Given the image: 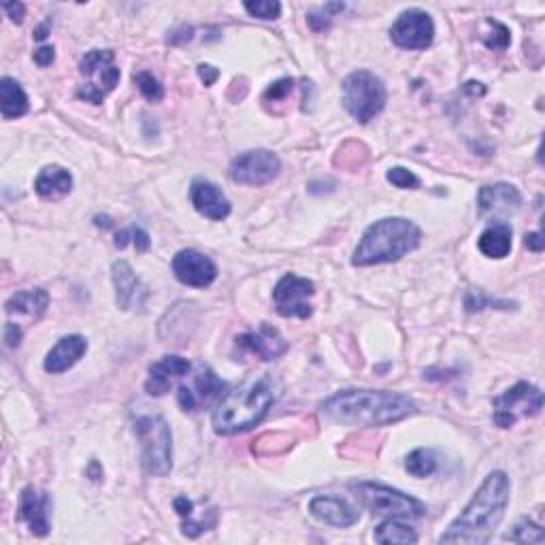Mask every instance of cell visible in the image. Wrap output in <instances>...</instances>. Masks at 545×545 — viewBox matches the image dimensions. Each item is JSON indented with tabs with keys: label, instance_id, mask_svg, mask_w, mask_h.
Instances as JSON below:
<instances>
[{
	"label": "cell",
	"instance_id": "4dcf8cb0",
	"mask_svg": "<svg viewBox=\"0 0 545 545\" xmlns=\"http://www.w3.org/2000/svg\"><path fill=\"white\" fill-rule=\"evenodd\" d=\"M131 241L134 243V247H137V251H148L151 247L149 234L139 226H131L126 230H120V233L115 234V247H117V250H123V247L131 243Z\"/></svg>",
	"mask_w": 545,
	"mask_h": 545
},
{
	"label": "cell",
	"instance_id": "1f68e13d",
	"mask_svg": "<svg viewBox=\"0 0 545 545\" xmlns=\"http://www.w3.org/2000/svg\"><path fill=\"white\" fill-rule=\"evenodd\" d=\"M243 7L251 18L258 20H277L282 15V3H277V0H256V3L247 0Z\"/></svg>",
	"mask_w": 545,
	"mask_h": 545
},
{
	"label": "cell",
	"instance_id": "ac0fdd59",
	"mask_svg": "<svg viewBox=\"0 0 545 545\" xmlns=\"http://www.w3.org/2000/svg\"><path fill=\"white\" fill-rule=\"evenodd\" d=\"M309 511L311 515L324 524L347 528L358 522V509L352 507L345 498L341 497H316L309 503Z\"/></svg>",
	"mask_w": 545,
	"mask_h": 545
},
{
	"label": "cell",
	"instance_id": "5bb4252c",
	"mask_svg": "<svg viewBox=\"0 0 545 545\" xmlns=\"http://www.w3.org/2000/svg\"><path fill=\"white\" fill-rule=\"evenodd\" d=\"M111 277H114L117 307L123 309V311H131V309H141L145 305L149 292L143 285L141 277L132 271L131 264L126 260L114 262Z\"/></svg>",
	"mask_w": 545,
	"mask_h": 545
},
{
	"label": "cell",
	"instance_id": "277c9868",
	"mask_svg": "<svg viewBox=\"0 0 545 545\" xmlns=\"http://www.w3.org/2000/svg\"><path fill=\"white\" fill-rule=\"evenodd\" d=\"M422 239V230L404 217H386L364 230L361 243L353 250V267L396 262L413 251Z\"/></svg>",
	"mask_w": 545,
	"mask_h": 545
},
{
	"label": "cell",
	"instance_id": "5b68a950",
	"mask_svg": "<svg viewBox=\"0 0 545 545\" xmlns=\"http://www.w3.org/2000/svg\"><path fill=\"white\" fill-rule=\"evenodd\" d=\"M350 490L362 507L378 515H386V518L415 520L426 514L424 503H420L418 498L390 486L378 484V481H353L350 484Z\"/></svg>",
	"mask_w": 545,
	"mask_h": 545
},
{
	"label": "cell",
	"instance_id": "9a60e30c",
	"mask_svg": "<svg viewBox=\"0 0 545 545\" xmlns=\"http://www.w3.org/2000/svg\"><path fill=\"white\" fill-rule=\"evenodd\" d=\"M49 507L52 498L47 492H38L37 488L28 486L20 494L18 518L30 526V532L37 537H45L49 532Z\"/></svg>",
	"mask_w": 545,
	"mask_h": 545
},
{
	"label": "cell",
	"instance_id": "836d02e7",
	"mask_svg": "<svg viewBox=\"0 0 545 545\" xmlns=\"http://www.w3.org/2000/svg\"><path fill=\"white\" fill-rule=\"evenodd\" d=\"M488 26L492 28L490 35L484 37V43L488 45V47H490V49H507L509 43H511L509 28L503 26L501 21H494V20H488Z\"/></svg>",
	"mask_w": 545,
	"mask_h": 545
},
{
	"label": "cell",
	"instance_id": "8fae6325",
	"mask_svg": "<svg viewBox=\"0 0 545 545\" xmlns=\"http://www.w3.org/2000/svg\"><path fill=\"white\" fill-rule=\"evenodd\" d=\"M313 294H316V285L311 279L299 277L294 273L284 275L273 290L275 311L284 318L305 319L313 313L311 302H309Z\"/></svg>",
	"mask_w": 545,
	"mask_h": 545
},
{
	"label": "cell",
	"instance_id": "7dc6e473",
	"mask_svg": "<svg viewBox=\"0 0 545 545\" xmlns=\"http://www.w3.org/2000/svg\"><path fill=\"white\" fill-rule=\"evenodd\" d=\"M464 89H466V92H471V94H484V88H481V83H475V81L466 83Z\"/></svg>",
	"mask_w": 545,
	"mask_h": 545
},
{
	"label": "cell",
	"instance_id": "e0dca14e",
	"mask_svg": "<svg viewBox=\"0 0 545 545\" xmlns=\"http://www.w3.org/2000/svg\"><path fill=\"white\" fill-rule=\"evenodd\" d=\"M190 200L200 216L209 217L213 222H222L230 216V200L216 183L207 179H194L190 188Z\"/></svg>",
	"mask_w": 545,
	"mask_h": 545
},
{
	"label": "cell",
	"instance_id": "4fadbf2b",
	"mask_svg": "<svg viewBox=\"0 0 545 545\" xmlns=\"http://www.w3.org/2000/svg\"><path fill=\"white\" fill-rule=\"evenodd\" d=\"M173 273L183 285L190 288H207L216 282L217 267L211 258L196 250H182L173 258Z\"/></svg>",
	"mask_w": 545,
	"mask_h": 545
},
{
	"label": "cell",
	"instance_id": "e575fe53",
	"mask_svg": "<svg viewBox=\"0 0 545 545\" xmlns=\"http://www.w3.org/2000/svg\"><path fill=\"white\" fill-rule=\"evenodd\" d=\"M292 88H294V81L290 80V77H284V80L271 83V88L264 92V103H277V100H284L288 94L292 92Z\"/></svg>",
	"mask_w": 545,
	"mask_h": 545
},
{
	"label": "cell",
	"instance_id": "ee69618b",
	"mask_svg": "<svg viewBox=\"0 0 545 545\" xmlns=\"http://www.w3.org/2000/svg\"><path fill=\"white\" fill-rule=\"evenodd\" d=\"M175 511L179 515H182V518H192V511H194V503L192 501H188V498L185 497H177L175 498Z\"/></svg>",
	"mask_w": 545,
	"mask_h": 545
},
{
	"label": "cell",
	"instance_id": "f1b7e54d",
	"mask_svg": "<svg viewBox=\"0 0 545 545\" xmlns=\"http://www.w3.org/2000/svg\"><path fill=\"white\" fill-rule=\"evenodd\" d=\"M505 539H509V541H515V543H543L545 535H543L541 526H537L535 522L524 518L514 526V531H511Z\"/></svg>",
	"mask_w": 545,
	"mask_h": 545
},
{
	"label": "cell",
	"instance_id": "3957f363",
	"mask_svg": "<svg viewBox=\"0 0 545 545\" xmlns=\"http://www.w3.org/2000/svg\"><path fill=\"white\" fill-rule=\"evenodd\" d=\"M277 398V386L271 375H260L245 381L224 395L211 413V426L217 435H237V432L254 429L268 413Z\"/></svg>",
	"mask_w": 545,
	"mask_h": 545
},
{
	"label": "cell",
	"instance_id": "8992f818",
	"mask_svg": "<svg viewBox=\"0 0 545 545\" xmlns=\"http://www.w3.org/2000/svg\"><path fill=\"white\" fill-rule=\"evenodd\" d=\"M134 432L141 441L143 469L149 475L165 477L173 466V435L162 415H141L134 422Z\"/></svg>",
	"mask_w": 545,
	"mask_h": 545
},
{
	"label": "cell",
	"instance_id": "603a6c76",
	"mask_svg": "<svg viewBox=\"0 0 545 545\" xmlns=\"http://www.w3.org/2000/svg\"><path fill=\"white\" fill-rule=\"evenodd\" d=\"M35 190L43 199H62L72 190V177L62 166H45L35 179Z\"/></svg>",
	"mask_w": 545,
	"mask_h": 545
},
{
	"label": "cell",
	"instance_id": "2e32d148",
	"mask_svg": "<svg viewBox=\"0 0 545 545\" xmlns=\"http://www.w3.org/2000/svg\"><path fill=\"white\" fill-rule=\"evenodd\" d=\"M237 347L241 350L256 353L260 361H275L282 353L288 352V341L284 339L277 328L271 324H262L256 333H245L237 336Z\"/></svg>",
	"mask_w": 545,
	"mask_h": 545
},
{
	"label": "cell",
	"instance_id": "ffe728a7",
	"mask_svg": "<svg viewBox=\"0 0 545 545\" xmlns=\"http://www.w3.org/2000/svg\"><path fill=\"white\" fill-rule=\"evenodd\" d=\"M190 369H192V364L185 361V358L165 356L160 362L149 367V378L145 381V390H148V395L151 396L166 395L168 387H171V379L183 378Z\"/></svg>",
	"mask_w": 545,
	"mask_h": 545
},
{
	"label": "cell",
	"instance_id": "f6af8a7d",
	"mask_svg": "<svg viewBox=\"0 0 545 545\" xmlns=\"http://www.w3.org/2000/svg\"><path fill=\"white\" fill-rule=\"evenodd\" d=\"M524 243H526L528 250L537 251V254H539V251H543V247H545V241H543V234H541V233H531V234H526Z\"/></svg>",
	"mask_w": 545,
	"mask_h": 545
},
{
	"label": "cell",
	"instance_id": "7c38bea8",
	"mask_svg": "<svg viewBox=\"0 0 545 545\" xmlns=\"http://www.w3.org/2000/svg\"><path fill=\"white\" fill-rule=\"evenodd\" d=\"M390 38L403 49H426L435 38V24L422 9H407L390 28Z\"/></svg>",
	"mask_w": 545,
	"mask_h": 545
},
{
	"label": "cell",
	"instance_id": "d590c367",
	"mask_svg": "<svg viewBox=\"0 0 545 545\" xmlns=\"http://www.w3.org/2000/svg\"><path fill=\"white\" fill-rule=\"evenodd\" d=\"M486 305H507L509 307V302H505V301H490V299H486L484 294H481V292H469V294H466V299H464V307H466V311H481V309H484Z\"/></svg>",
	"mask_w": 545,
	"mask_h": 545
},
{
	"label": "cell",
	"instance_id": "6da1fadb",
	"mask_svg": "<svg viewBox=\"0 0 545 545\" xmlns=\"http://www.w3.org/2000/svg\"><path fill=\"white\" fill-rule=\"evenodd\" d=\"M509 505V477L503 471H492L484 484L477 488L469 505L439 537L441 543H488L501 524Z\"/></svg>",
	"mask_w": 545,
	"mask_h": 545
},
{
	"label": "cell",
	"instance_id": "30bf717a",
	"mask_svg": "<svg viewBox=\"0 0 545 545\" xmlns=\"http://www.w3.org/2000/svg\"><path fill=\"white\" fill-rule=\"evenodd\" d=\"M282 171V160L268 149H251L239 154L230 162L228 177L241 185H267L277 179Z\"/></svg>",
	"mask_w": 545,
	"mask_h": 545
},
{
	"label": "cell",
	"instance_id": "83f0119b",
	"mask_svg": "<svg viewBox=\"0 0 545 545\" xmlns=\"http://www.w3.org/2000/svg\"><path fill=\"white\" fill-rule=\"evenodd\" d=\"M404 469H407L413 477H420V480H422V477H429L437 471V454L426 447L413 449V452L407 456Z\"/></svg>",
	"mask_w": 545,
	"mask_h": 545
},
{
	"label": "cell",
	"instance_id": "d6986e66",
	"mask_svg": "<svg viewBox=\"0 0 545 545\" xmlns=\"http://www.w3.org/2000/svg\"><path fill=\"white\" fill-rule=\"evenodd\" d=\"M86 352H88V341L83 339L81 335L62 336L58 344L49 350L43 367L47 373H54V375L64 373V370L75 367Z\"/></svg>",
	"mask_w": 545,
	"mask_h": 545
},
{
	"label": "cell",
	"instance_id": "9c48e42d",
	"mask_svg": "<svg viewBox=\"0 0 545 545\" xmlns=\"http://www.w3.org/2000/svg\"><path fill=\"white\" fill-rule=\"evenodd\" d=\"M494 424L501 429H509L520 418H531L543 409V392L532 384L520 381L501 396L494 398Z\"/></svg>",
	"mask_w": 545,
	"mask_h": 545
},
{
	"label": "cell",
	"instance_id": "44dd1931",
	"mask_svg": "<svg viewBox=\"0 0 545 545\" xmlns=\"http://www.w3.org/2000/svg\"><path fill=\"white\" fill-rule=\"evenodd\" d=\"M477 205L481 213H511L522 205V196L511 183H492L480 190Z\"/></svg>",
	"mask_w": 545,
	"mask_h": 545
},
{
	"label": "cell",
	"instance_id": "74e56055",
	"mask_svg": "<svg viewBox=\"0 0 545 545\" xmlns=\"http://www.w3.org/2000/svg\"><path fill=\"white\" fill-rule=\"evenodd\" d=\"M177 401H179V404H182L183 412H196V407H199V398H196L192 387H188V386H179Z\"/></svg>",
	"mask_w": 545,
	"mask_h": 545
},
{
	"label": "cell",
	"instance_id": "7a4b0ae2",
	"mask_svg": "<svg viewBox=\"0 0 545 545\" xmlns=\"http://www.w3.org/2000/svg\"><path fill=\"white\" fill-rule=\"evenodd\" d=\"M333 422L347 426H387L418 412L409 396L387 390H344L322 403Z\"/></svg>",
	"mask_w": 545,
	"mask_h": 545
},
{
	"label": "cell",
	"instance_id": "4316f807",
	"mask_svg": "<svg viewBox=\"0 0 545 545\" xmlns=\"http://www.w3.org/2000/svg\"><path fill=\"white\" fill-rule=\"evenodd\" d=\"M378 543H415L418 541V532L409 524H403L396 518H387L386 522L375 528L373 532Z\"/></svg>",
	"mask_w": 545,
	"mask_h": 545
},
{
	"label": "cell",
	"instance_id": "f35d334b",
	"mask_svg": "<svg viewBox=\"0 0 545 545\" xmlns=\"http://www.w3.org/2000/svg\"><path fill=\"white\" fill-rule=\"evenodd\" d=\"M192 37H194V28L188 26V24H183V26H179L177 30L171 32V37H168V43L182 45V43H188Z\"/></svg>",
	"mask_w": 545,
	"mask_h": 545
},
{
	"label": "cell",
	"instance_id": "f546056e",
	"mask_svg": "<svg viewBox=\"0 0 545 545\" xmlns=\"http://www.w3.org/2000/svg\"><path fill=\"white\" fill-rule=\"evenodd\" d=\"M134 83H137V88L141 89V94L149 100V103H160V100L165 98V88H162V83L156 80L151 72L148 71L134 72Z\"/></svg>",
	"mask_w": 545,
	"mask_h": 545
},
{
	"label": "cell",
	"instance_id": "d6a6232c",
	"mask_svg": "<svg viewBox=\"0 0 545 545\" xmlns=\"http://www.w3.org/2000/svg\"><path fill=\"white\" fill-rule=\"evenodd\" d=\"M386 179L392 185H396V188H401V190H418L420 188L418 175H413V173L409 171V168H404V166L390 168V171H387Z\"/></svg>",
	"mask_w": 545,
	"mask_h": 545
},
{
	"label": "cell",
	"instance_id": "b9f144b4",
	"mask_svg": "<svg viewBox=\"0 0 545 545\" xmlns=\"http://www.w3.org/2000/svg\"><path fill=\"white\" fill-rule=\"evenodd\" d=\"M3 9H4V13L11 18V21H15V24H20L26 15V7L21 3H4Z\"/></svg>",
	"mask_w": 545,
	"mask_h": 545
},
{
	"label": "cell",
	"instance_id": "484cf974",
	"mask_svg": "<svg viewBox=\"0 0 545 545\" xmlns=\"http://www.w3.org/2000/svg\"><path fill=\"white\" fill-rule=\"evenodd\" d=\"M194 387L199 390V403L209 404L213 401H217V398H222V392L224 387H226V384H224V381L207 367V364L200 362L199 367H196Z\"/></svg>",
	"mask_w": 545,
	"mask_h": 545
},
{
	"label": "cell",
	"instance_id": "ba28073f",
	"mask_svg": "<svg viewBox=\"0 0 545 545\" xmlns=\"http://www.w3.org/2000/svg\"><path fill=\"white\" fill-rule=\"evenodd\" d=\"M111 49H92L80 62V72L89 80L77 89V97L86 103L100 105L109 92H114L120 81V69L114 64Z\"/></svg>",
	"mask_w": 545,
	"mask_h": 545
},
{
	"label": "cell",
	"instance_id": "bcb514c9",
	"mask_svg": "<svg viewBox=\"0 0 545 545\" xmlns=\"http://www.w3.org/2000/svg\"><path fill=\"white\" fill-rule=\"evenodd\" d=\"M47 32H49V21H43V24L35 30V38L37 41H43V38L47 37Z\"/></svg>",
	"mask_w": 545,
	"mask_h": 545
},
{
	"label": "cell",
	"instance_id": "7402d4cb",
	"mask_svg": "<svg viewBox=\"0 0 545 545\" xmlns=\"http://www.w3.org/2000/svg\"><path fill=\"white\" fill-rule=\"evenodd\" d=\"M511 239H514V230L509 224L505 222H492L484 233L480 234V251L486 258H494V260H501V258L509 256L511 251Z\"/></svg>",
	"mask_w": 545,
	"mask_h": 545
},
{
	"label": "cell",
	"instance_id": "60d3db41",
	"mask_svg": "<svg viewBox=\"0 0 545 545\" xmlns=\"http://www.w3.org/2000/svg\"><path fill=\"white\" fill-rule=\"evenodd\" d=\"M55 58V49L52 45H43V47H38L35 52V62L38 66H49Z\"/></svg>",
	"mask_w": 545,
	"mask_h": 545
},
{
	"label": "cell",
	"instance_id": "52a82bcc",
	"mask_svg": "<svg viewBox=\"0 0 545 545\" xmlns=\"http://www.w3.org/2000/svg\"><path fill=\"white\" fill-rule=\"evenodd\" d=\"M344 106L347 114L367 123L386 106V86L375 72L356 71L344 80Z\"/></svg>",
	"mask_w": 545,
	"mask_h": 545
},
{
	"label": "cell",
	"instance_id": "ab89813d",
	"mask_svg": "<svg viewBox=\"0 0 545 545\" xmlns=\"http://www.w3.org/2000/svg\"><path fill=\"white\" fill-rule=\"evenodd\" d=\"M21 336H24V333H21V328L18 324L9 322L7 326H4V341H7L9 347H18L21 344Z\"/></svg>",
	"mask_w": 545,
	"mask_h": 545
},
{
	"label": "cell",
	"instance_id": "d4e9b609",
	"mask_svg": "<svg viewBox=\"0 0 545 545\" xmlns=\"http://www.w3.org/2000/svg\"><path fill=\"white\" fill-rule=\"evenodd\" d=\"M28 94L18 81L11 77L0 80V111L4 120H18L28 114Z\"/></svg>",
	"mask_w": 545,
	"mask_h": 545
},
{
	"label": "cell",
	"instance_id": "8d00e7d4",
	"mask_svg": "<svg viewBox=\"0 0 545 545\" xmlns=\"http://www.w3.org/2000/svg\"><path fill=\"white\" fill-rule=\"evenodd\" d=\"M307 24L311 26V30L324 32V30H328L330 24H333V18H330L324 9H316V11H309L307 13Z\"/></svg>",
	"mask_w": 545,
	"mask_h": 545
},
{
	"label": "cell",
	"instance_id": "cb8c5ba5",
	"mask_svg": "<svg viewBox=\"0 0 545 545\" xmlns=\"http://www.w3.org/2000/svg\"><path fill=\"white\" fill-rule=\"evenodd\" d=\"M49 305V294L41 288H32V290H21L15 292L11 299L4 302V309H7L9 316H15V313H24L28 318L38 319L47 311Z\"/></svg>",
	"mask_w": 545,
	"mask_h": 545
},
{
	"label": "cell",
	"instance_id": "7bdbcfd3",
	"mask_svg": "<svg viewBox=\"0 0 545 545\" xmlns=\"http://www.w3.org/2000/svg\"><path fill=\"white\" fill-rule=\"evenodd\" d=\"M199 77L202 80L205 86H213V83L217 81V77H220V71L216 69V66L211 64H200L199 66Z\"/></svg>",
	"mask_w": 545,
	"mask_h": 545
}]
</instances>
